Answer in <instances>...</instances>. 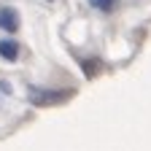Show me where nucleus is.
Masks as SVG:
<instances>
[{
	"label": "nucleus",
	"mask_w": 151,
	"mask_h": 151,
	"mask_svg": "<svg viewBox=\"0 0 151 151\" xmlns=\"http://www.w3.org/2000/svg\"><path fill=\"white\" fill-rule=\"evenodd\" d=\"M73 92H30L32 105H60L70 97Z\"/></svg>",
	"instance_id": "nucleus-1"
},
{
	"label": "nucleus",
	"mask_w": 151,
	"mask_h": 151,
	"mask_svg": "<svg viewBox=\"0 0 151 151\" xmlns=\"http://www.w3.org/2000/svg\"><path fill=\"white\" fill-rule=\"evenodd\" d=\"M0 27L8 30V32H14L19 27V16H16L14 8H0Z\"/></svg>",
	"instance_id": "nucleus-2"
},
{
	"label": "nucleus",
	"mask_w": 151,
	"mask_h": 151,
	"mask_svg": "<svg viewBox=\"0 0 151 151\" xmlns=\"http://www.w3.org/2000/svg\"><path fill=\"white\" fill-rule=\"evenodd\" d=\"M0 57L8 60V62H14L19 57V43L16 41H0Z\"/></svg>",
	"instance_id": "nucleus-3"
},
{
	"label": "nucleus",
	"mask_w": 151,
	"mask_h": 151,
	"mask_svg": "<svg viewBox=\"0 0 151 151\" xmlns=\"http://www.w3.org/2000/svg\"><path fill=\"white\" fill-rule=\"evenodd\" d=\"M81 68H84V73L89 76V78H92V76H97V73L103 70V62L92 57V60H84V62H81Z\"/></svg>",
	"instance_id": "nucleus-4"
},
{
	"label": "nucleus",
	"mask_w": 151,
	"mask_h": 151,
	"mask_svg": "<svg viewBox=\"0 0 151 151\" xmlns=\"http://www.w3.org/2000/svg\"><path fill=\"white\" fill-rule=\"evenodd\" d=\"M92 6L100 8V11H111L113 6H116V0H92Z\"/></svg>",
	"instance_id": "nucleus-5"
},
{
	"label": "nucleus",
	"mask_w": 151,
	"mask_h": 151,
	"mask_svg": "<svg viewBox=\"0 0 151 151\" xmlns=\"http://www.w3.org/2000/svg\"><path fill=\"white\" fill-rule=\"evenodd\" d=\"M49 3H51V0H49Z\"/></svg>",
	"instance_id": "nucleus-6"
}]
</instances>
